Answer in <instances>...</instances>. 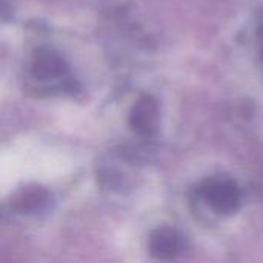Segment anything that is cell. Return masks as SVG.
<instances>
[{
    "label": "cell",
    "mask_w": 263,
    "mask_h": 263,
    "mask_svg": "<svg viewBox=\"0 0 263 263\" xmlns=\"http://www.w3.org/2000/svg\"><path fill=\"white\" fill-rule=\"evenodd\" d=\"M197 194L219 216L236 214L242 203L240 188L230 177L216 176L205 179L199 185Z\"/></svg>",
    "instance_id": "cell-1"
},
{
    "label": "cell",
    "mask_w": 263,
    "mask_h": 263,
    "mask_svg": "<svg viewBox=\"0 0 263 263\" xmlns=\"http://www.w3.org/2000/svg\"><path fill=\"white\" fill-rule=\"evenodd\" d=\"M159 105L153 96H142L139 97L128 116V123L131 129L145 139H149L157 134L159 131Z\"/></svg>",
    "instance_id": "cell-2"
},
{
    "label": "cell",
    "mask_w": 263,
    "mask_h": 263,
    "mask_svg": "<svg viewBox=\"0 0 263 263\" xmlns=\"http://www.w3.org/2000/svg\"><path fill=\"white\" fill-rule=\"evenodd\" d=\"M148 250L157 260H173L183 250V237L176 228L159 227L149 234Z\"/></svg>",
    "instance_id": "cell-3"
},
{
    "label": "cell",
    "mask_w": 263,
    "mask_h": 263,
    "mask_svg": "<svg viewBox=\"0 0 263 263\" xmlns=\"http://www.w3.org/2000/svg\"><path fill=\"white\" fill-rule=\"evenodd\" d=\"M31 71L39 80H54L66 74L68 65L59 51L51 46H40L32 55Z\"/></svg>",
    "instance_id": "cell-4"
},
{
    "label": "cell",
    "mask_w": 263,
    "mask_h": 263,
    "mask_svg": "<svg viewBox=\"0 0 263 263\" xmlns=\"http://www.w3.org/2000/svg\"><path fill=\"white\" fill-rule=\"evenodd\" d=\"M12 208L18 211L20 214L32 216L43 213L49 205V193L39 185H26L20 188L14 196L11 202Z\"/></svg>",
    "instance_id": "cell-5"
},
{
    "label": "cell",
    "mask_w": 263,
    "mask_h": 263,
    "mask_svg": "<svg viewBox=\"0 0 263 263\" xmlns=\"http://www.w3.org/2000/svg\"><path fill=\"white\" fill-rule=\"evenodd\" d=\"M259 39H260V42H262V45H260V52H262L263 59V28H260V31H259Z\"/></svg>",
    "instance_id": "cell-6"
}]
</instances>
